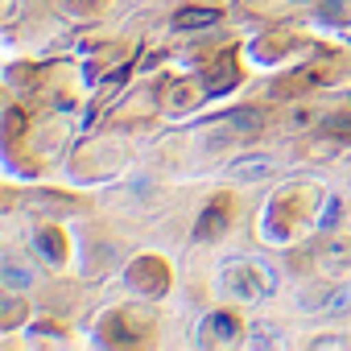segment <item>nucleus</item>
<instances>
[{
    "instance_id": "nucleus-5",
    "label": "nucleus",
    "mask_w": 351,
    "mask_h": 351,
    "mask_svg": "<svg viewBox=\"0 0 351 351\" xmlns=\"http://www.w3.org/2000/svg\"><path fill=\"white\" fill-rule=\"evenodd\" d=\"M236 330H240V322H236L232 314H211V318H207L211 343H236Z\"/></svg>"
},
{
    "instance_id": "nucleus-8",
    "label": "nucleus",
    "mask_w": 351,
    "mask_h": 351,
    "mask_svg": "<svg viewBox=\"0 0 351 351\" xmlns=\"http://www.w3.org/2000/svg\"><path fill=\"white\" fill-rule=\"evenodd\" d=\"M302 310H326V314H347L351 310V285L335 289L326 302H302Z\"/></svg>"
},
{
    "instance_id": "nucleus-9",
    "label": "nucleus",
    "mask_w": 351,
    "mask_h": 351,
    "mask_svg": "<svg viewBox=\"0 0 351 351\" xmlns=\"http://www.w3.org/2000/svg\"><path fill=\"white\" fill-rule=\"evenodd\" d=\"M0 277H5V285H13V289H25V285H34V273H29V269H21L17 261H5Z\"/></svg>"
},
{
    "instance_id": "nucleus-3",
    "label": "nucleus",
    "mask_w": 351,
    "mask_h": 351,
    "mask_svg": "<svg viewBox=\"0 0 351 351\" xmlns=\"http://www.w3.org/2000/svg\"><path fill=\"white\" fill-rule=\"evenodd\" d=\"M228 223H232V207H228V199L219 195V199H211V207L199 215V223H195V236H199V240H215V236H219Z\"/></svg>"
},
{
    "instance_id": "nucleus-12",
    "label": "nucleus",
    "mask_w": 351,
    "mask_h": 351,
    "mask_svg": "<svg viewBox=\"0 0 351 351\" xmlns=\"http://www.w3.org/2000/svg\"><path fill=\"white\" fill-rule=\"evenodd\" d=\"M21 132V112H9V136H17Z\"/></svg>"
},
{
    "instance_id": "nucleus-6",
    "label": "nucleus",
    "mask_w": 351,
    "mask_h": 351,
    "mask_svg": "<svg viewBox=\"0 0 351 351\" xmlns=\"http://www.w3.org/2000/svg\"><path fill=\"white\" fill-rule=\"evenodd\" d=\"M215 21H219L215 9H182L178 17H173V25H178V29H207V25H215Z\"/></svg>"
},
{
    "instance_id": "nucleus-2",
    "label": "nucleus",
    "mask_w": 351,
    "mask_h": 351,
    "mask_svg": "<svg viewBox=\"0 0 351 351\" xmlns=\"http://www.w3.org/2000/svg\"><path fill=\"white\" fill-rule=\"evenodd\" d=\"M128 285L153 298V293H161V289L169 285V269H165L161 261H153V256H145V261H136V265L128 269Z\"/></svg>"
},
{
    "instance_id": "nucleus-1",
    "label": "nucleus",
    "mask_w": 351,
    "mask_h": 351,
    "mask_svg": "<svg viewBox=\"0 0 351 351\" xmlns=\"http://www.w3.org/2000/svg\"><path fill=\"white\" fill-rule=\"evenodd\" d=\"M223 285L236 293V298H261V293H273V273L269 269H256V265H248V261H236L228 273H223Z\"/></svg>"
},
{
    "instance_id": "nucleus-11",
    "label": "nucleus",
    "mask_w": 351,
    "mask_h": 351,
    "mask_svg": "<svg viewBox=\"0 0 351 351\" xmlns=\"http://www.w3.org/2000/svg\"><path fill=\"white\" fill-rule=\"evenodd\" d=\"M228 83H236V58H223L219 62V75L207 79V91H223Z\"/></svg>"
},
{
    "instance_id": "nucleus-4",
    "label": "nucleus",
    "mask_w": 351,
    "mask_h": 351,
    "mask_svg": "<svg viewBox=\"0 0 351 351\" xmlns=\"http://www.w3.org/2000/svg\"><path fill=\"white\" fill-rule=\"evenodd\" d=\"M273 169V161L265 157V153H248V157H240L236 165H232V173L240 182H252V178H265V173Z\"/></svg>"
},
{
    "instance_id": "nucleus-10",
    "label": "nucleus",
    "mask_w": 351,
    "mask_h": 351,
    "mask_svg": "<svg viewBox=\"0 0 351 351\" xmlns=\"http://www.w3.org/2000/svg\"><path fill=\"white\" fill-rule=\"evenodd\" d=\"M34 244H38V248H42L50 261H62V256H66V248H62L58 232H38V236H34Z\"/></svg>"
},
{
    "instance_id": "nucleus-7",
    "label": "nucleus",
    "mask_w": 351,
    "mask_h": 351,
    "mask_svg": "<svg viewBox=\"0 0 351 351\" xmlns=\"http://www.w3.org/2000/svg\"><path fill=\"white\" fill-rule=\"evenodd\" d=\"M261 124H265V116L256 108H236L232 116H223V128H232V132H252Z\"/></svg>"
}]
</instances>
